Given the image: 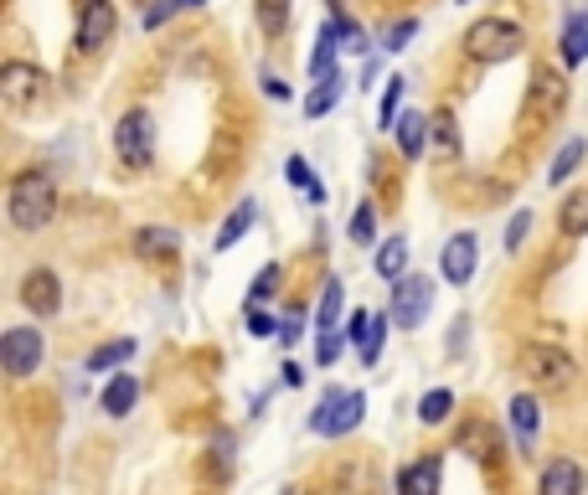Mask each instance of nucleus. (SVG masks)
<instances>
[{"mask_svg": "<svg viewBox=\"0 0 588 495\" xmlns=\"http://www.w3.org/2000/svg\"><path fill=\"white\" fill-rule=\"evenodd\" d=\"M475 254H481L475 233H454V238L439 248V274H444L454 289L470 285V279H475Z\"/></svg>", "mask_w": 588, "mask_h": 495, "instance_id": "9d476101", "label": "nucleus"}, {"mask_svg": "<svg viewBox=\"0 0 588 495\" xmlns=\"http://www.w3.org/2000/svg\"><path fill=\"white\" fill-rule=\"evenodd\" d=\"M248 336H279V326H274V316H264V310H248Z\"/></svg>", "mask_w": 588, "mask_h": 495, "instance_id": "58836bf2", "label": "nucleus"}, {"mask_svg": "<svg viewBox=\"0 0 588 495\" xmlns=\"http://www.w3.org/2000/svg\"><path fill=\"white\" fill-rule=\"evenodd\" d=\"M341 27H336V16H326V27H320V47H316V58H310V73L316 78H331L336 73V52H341Z\"/></svg>", "mask_w": 588, "mask_h": 495, "instance_id": "6ab92c4d", "label": "nucleus"}, {"mask_svg": "<svg viewBox=\"0 0 588 495\" xmlns=\"http://www.w3.org/2000/svg\"><path fill=\"white\" fill-rule=\"evenodd\" d=\"M99 403H104L109 419H124V413L140 403V377L135 372H114V382L104 388V398H99Z\"/></svg>", "mask_w": 588, "mask_h": 495, "instance_id": "f3484780", "label": "nucleus"}, {"mask_svg": "<svg viewBox=\"0 0 588 495\" xmlns=\"http://www.w3.org/2000/svg\"><path fill=\"white\" fill-rule=\"evenodd\" d=\"M351 243H357V248H372V243H378V212H372V202H362V207L351 212Z\"/></svg>", "mask_w": 588, "mask_h": 495, "instance_id": "473e14b6", "label": "nucleus"}, {"mask_svg": "<svg viewBox=\"0 0 588 495\" xmlns=\"http://www.w3.org/2000/svg\"><path fill=\"white\" fill-rule=\"evenodd\" d=\"M429 114H419V109H408V114H398V124H392V135H398V151L408 155V161H419L423 151H429Z\"/></svg>", "mask_w": 588, "mask_h": 495, "instance_id": "2eb2a0df", "label": "nucleus"}, {"mask_svg": "<svg viewBox=\"0 0 588 495\" xmlns=\"http://www.w3.org/2000/svg\"><path fill=\"white\" fill-rule=\"evenodd\" d=\"M558 227L568 238H588V192H568L558 207Z\"/></svg>", "mask_w": 588, "mask_h": 495, "instance_id": "b1692460", "label": "nucleus"}, {"mask_svg": "<svg viewBox=\"0 0 588 495\" xmlns=\"http://www.w3.org/2000/svg\"><path fill=\"white\" fill-rule=\"evenodd\" d=\"M0 99L11 114H27L47 99V73L42 68H31V62H6L0 68Z\"/></svg>", "mask_w": 588, "mask_h": 495, "instance_id": "6e6552de", "label": "nucleus"}, {"mask_svg": "<svg viewBox=\"0 0 588 495\" xmlns=\"http://www.w3.org/2000/svg\"><path fill=\"white\" fill-rule=\"evenodd\" d=\"M58 181L47 171H16L11 186H6V217L21 233H42L52 217H58Z\"/></svg>", "mask_w": 588, "mask_h": 495, "instance_id": "f257e3e1", "label": "nucleus"}, {"mask_svg": "<svg viewBox=\"0 0 588 495\" xmlns=\"http://www.w3.org/2000/svg\"><path fill=\"white\" fill-rule=\"evenodd\" d=\"M563 104H568V83H563L558 68H543V73L532 78V93H527V114L537 120H558Z\"/></svg>", "mask_w": 588, "mask_h": 495, "instance_id": "f8f14e48", "label": "nucleus"}, {"mask_svg": "<svg viewBox=\"0 0 588 495\" xmlns=\"http://www.w3.org/2000/svg\"><path fill=\"white\" fill-rule=\"evenodd\" d=\"M367 330H372V316H367V310H357V316L347 320V336H351L357 346H362V341H367Z\"/></svg>", "mask_w": 588, "mask_h": 495, "instance_id": "a19ab883", "label": "nucleus"}, {"mask_svg": "<svg viewBox=\"0 0 588 495\" xmlns=\"http://www.w3.org/2000/svg\"><path fill=\"white\" fill-rule=\"evenodd\" d=\"M182 11V0H161V6H151V11H145V27H161V21H171V16Z\"/></svg>", "mask_w": 588, "mask_h": 495, "instance_id": "ea45409f", "label": "nucleus"}, {"mask_svg": "<svg viewBox=\"0 0 588 495\" xmlns=\"http://www.w3.org/2000/svg\"><path fill=\"white\" fill-rule=\"evenodd\" d=\"M347 330H320V341H316V361L320 367H336L341 361V351H347Z\"/></svg>", "mask_w": 588, "mask_h": 495, "instance_id": "f704fd0d", "label": "nucleus"}, {"mask_svg": "<svg viewBox=\"0 0 588 495\" xmlns=\"http://www.w3.org/2000/svg\"><path fill=\"white\" fill-rule=\"evenodd\" d=\"M439 454H423L398 475V495H439Z\"/></svg>", "mask_w": 588, "mask_h": 495, "instance_id": "dca6fc26", "label": "nucleus"}, {"mask_svg": "<svg viewBox=\"0 0 588 495\" xmlns=\"http://www.w3.org/2000/svg\"><path fill=\"white\" fill-rule=\"evenodd\" d=\"M274 289H279V264H269V269L258 274V279H254V289H248V300H254V305H264V300L274 295Z\"/></svg>", "mask_w": 588, "mask_h": 495, "instance_id": "4c0bfd02", "label": "nucleus"}, {"mask_svg": "<svg viewBox=\"0 0 588 495\" xmlns=\"http://www.w3.org/2000/svg\"><path fill=\"white\" fill-rule=\"evenodd\" d=\"M114 151H120V161L130 165V171H151V161H155V124H151L145 109L120 114V124H114Z\"/></svg>", "mask_w": 588, "mask_h": 495, "instance_id": "423d86ee", "label": "nucleus"}, {"mask_svg": "<svg viewBox=\"0 0 588 495\" xmlns=\"http://www.w3.org/2000/svg\"><path fill=\"white\" fill-rule=\"evenodd\" d=\"M254 223H258V202L248 196V202H238V207H233V217H227V223L217 227V243H212V248H217V254L238 248V238H243V233H248Z\"/></svg>", "mask_w": 588, "mask_h": 495, "instance_id": "a211bd4d", "label": "nucleus"}, {"mask_svg": "<svg viewBox=\"0 0 588 495\" xmlns=\"http://www.w3.org/2000/svg\"><path fill=\"white\" fill-rule=\"evenodd\" d=\"M130 357H135V341H130V336H124V341H104L89 361H83V372H109V367H124Z\"/></svg>", "mask_w": 588, "mask_h": 495, "instance_id": "a878e982", "label": "nucleus"}, {"mask_svg": "<svg viewBox=\"0 0 588 495\" xmlns=\"http://www.w3.org/2000/svg\"><path fill=\"white\" fill-rule=\"evenodd\" d=\"M182 6H207V0H182Z\"/></svg>", "mask_w": 588, "mask_h": 495, "instance_id": "49530a36", "label": "nucleus"}, {"mask_svg": "<svg viewBox=\"0 0 588 495\" xmlns=\"http://www.w3.org/2000/svg\"><path fill=\"white\" fill-rule=\"evenodd\" d=\"M454 413V392L450 388H434V392H423V403H419V423H429V429H439V423Z\"/></svg>", "mask_w": 588, "mask_h": 495, "instance_id": "c756f323", "label": "nucleus"}, {"mask_svg": "<svg viewBox=\"0 0 588 495\" xmlns=\"http://www.w3.org/2000/svg\"><path fill=\"white\" fill-rule=\"evenodd\" d=\"M378 274H382V279H403V274H408V243L403 238L378 243Z\"/></svg>", "mask_w": 588, "mask_h": 495, "instance_id": "c85d7f7f", "label": "nucleus"}, {"mask_svg": "<svg viewBox=\"0 0 588 495\" xmlns=\"http://www.w3.org/2000/svg\"><path fill=\"white\" fill-rule=\"evenodd\" d=\"M258 83H264V93H269V99H289V83H279L274 73H264Z\"/></svg>", "mask_w": 588, "mask_h": 495, "instance_id": "37998d69", "label": "nucleus"}, {"mask_svg": "<svg viewBox=\"0 0 588 495\" xmlns=\"http://www.w3.org/2000/svg\"><path fill=\"white\" fill-rule=\"evenodd\" d=\"M300 336H305V316H289L285 326H279V341H285V346H295Z\"/></svg>", "mask_w": 588, "mask_h": 495, "instance_id": "79ce46f5", "label": "nucleus"}, {"mask_svg": "<svg viewBox=\"0 0 588 495\" xmlns=\"http://www.w3.org/2000/svg\"><path fill=\"white\" fill-rule=\"evenodd\" d=\"M527 233H532V212L522 207V212L512 217V223H506V254H516V248L527 243Z\"/></svg>", "mask_w": 588, "mask_h": 495, "instance_id": "e433bc0d", "label": "nucleus"}, {"mask_svg": "<svg viewBox=\"0 0 588 495\" xmlns=\"http://www.w3.org/2000/svg\"><path fill=\"white\" fill-rule=\"evenodd\" d=\"M434 310V279H423V274H403V279H392V305L388 316L398 330H419Z\"/></svg>", "mask_w": 588, "mask_h": 495, "instance_id": "39448f33", "label": "nucleus"}, {"mask_svg": "<svg viewBox=\"0 0 588 495\" xmlns=\"http://www.w3.org/2000/svg\"><path fill=\"white\" fill-rule=\"evenodd\" d=\"M516 372L527 377L537 392H563L568 382H574V357L563 351V346H547V341H537V346H522V357H516Z\"/></svg>", "mask_w": 588, "mask_h": 495, "instance_id": "7ed1b4c3", "label": "nucleus"}, {"mask_svg": "<svg viewBox=\"0 0 588 495\" xmlns=\"http://www.w3.org/2000/svg\"><path fill=\"white\" fill-rule=\"evenodd\" d=\"M506 413H512V429H516L522 454H537V434H543V403H537V392H516Z\"/></svg>", "mask_w": 588, "mask_h": 495, "instance_id": "ddd939ff", "label": "nucleus"}, {"mask_svg": "<svg viewBox=\"0 0 588 495\" xmlns=\"http://www.w3.org/2000/svg\"><path fill=\"white\" fill-rule=\"evenodd\" d=\"M254 11H258V27L269 31V37H285L295 6H289V0H254Z\"/></svg>", "mask_w": 588, "mask_h": 495, "instance_id": "bb28decb", "label": "nucleus"}, {"mask_svg": "<svg viewBox=\"0 0 588 495\" xmlns=\"http://www.w3.org/2000/svg\"><path fill=\"white\" fill-rule=\"evenodd\" d=\"M413 37H419V16H403V21L388 31V42H382V47H388V52H403Z\"/></svg>", "mask_w": 588, "mask_h": 495, "instance_id": "c9c22d12", "label": "nucleus"}, {"mask_svg": "<svg viewBox=\"0 0 588 495\" xmlns=\"http://www.w3.org/2000/svg\"><path fill=\"white\" fill-rule=\"evenodd\" d=\"M584 161H588V140H584V135H574L558 155H553V165H547V181H553V186H563V181H574V171H578Z\"/></svg>", "mask_w": 588, "mask_h": 495, "instance_id": "412c9836", "label": "nucleus"}, {"mask_svg": "<svg viewBox=\"0 0 588 495\" xmlns=\"http://www.w3.org/2000/svg\"><path fill=\"white\" fill-rule=\"evenodd\" d=\"M388 320H392V316H372V330H367V341L357 346V357H362V367H367V372H372V367L382 361V341H388Z\"/></svg>", "mask_w": 588, "mask_h": 495, "instance_id": "2f4dec72", "label": "nucleus"}, {"mask_svg": "<svg viewBox=\"0 0 588 495\" xmlns=\"http://www.w3.org/2000/svg\"><path fill=\"white\" fill-rule=\"evenodd\" d=\"M362 413H367L362 392L326 388V392H320V403H316V413H310V429H316V434H326V439H341V434H351V429L362 423Z\"/></svg>", "mask_w": 588, "mask_h": 495, "instance_id": "20e7f679", "label": "nucleus"}, {"mask_svg": "<svg viewBox=\"0 0 588 495\" xmlns=\"http://www.w3.org/2000/svg\"><path fill=\"white\" fill-rule=\"evenodd\" d=\"M588 475L578 460H553V465L543 470V485H537V495H584Z\"/></svg>", "mask_w": 588, "mask_h": 495, "instance_id": "4468645a", "label": "nucleus"}, {"mask_svg": "<svg viewBox=\"0 0 588 495\" xmlns=\"http://www.w3.org/2000/svg\"><path fill=\"white\" fill-rule=\"evenodd\" d=\"M382 78V58H367V68H362V89L372 93V83Z\"/></svg>", "mask_w": 588, "mask_h": 495, "instance_id": "c03bdc74", "label": "nucleus"}, {"mask_svg": "<svg viewBox=\"0 0 588 495\" xmlns=\"http://www.w3.org/2000/svg\"><path fill=\"white\" fill-rule=\"evenodd\" d=\"M429 140H434L439 161H454V155H460V124H454V109H439L434 124H429Z\"/></svg>", "mask_w": 588, "mask_h": 495, "instance_id": "4be33fe9", "label": "nucleus"}, {"mask_svg": "<svg viewBox=\"0 0 588 495\" xmlns=\"http://www.w3.org/2000/svg\"><path fill=\"white\" fill-rule=\"evenodd\" d=\"M279 382H285V388H300V382H305V372L295 367V361H285V372H279Z\"/></svg>", "mask_w": 588, "mask_h": 495, "instance_id": "a18cd8bd", "label": "nucleus"}, {"mask_svg": "<svg viewBox=\"0 0 588 495\" xmlns=\"http://www.w3.org/2000/svg\"><path fill=\"white\" fill-rule=\"evenodd\" d=\"M285 176H289V186H300L310 202H326V186H320L316 176H310V165L300 161V155H289V165H285Z\"/></svg>", "mask_w": 588, "mask_h": 495, "instance_id": "72a5a7b5", "label": "nucleus"}, {"mask_svg": "<svg viewBox=\"0 0 588 495\" xmlns=\"http://www.w3.org/2000/svg\"><path fill=\"white\" fill-rule=\"evenodd\" d=\"M42 357H47L42 330L11 326L6 336H0V367H6L16 382H21V377H31V372H42Z\"/></svg>", "mask_w": 588, "mask_h": 495, "instance_id": "0eeeda50", "label": "nucleus"}, {"mask_svg": "<svg viewBox=\"0 0 588 495\" xmlns=\"http://www.w3.org/2000/svg\"><path fill=\"white\" fill-rule=\"evenodd\" d=\"M522 27L506 21V16H481L475 27L465 31V58L470 62H485V68H496V62H512L522 52Z\"/></svg>", "mask_w": 588, "mask_h": 495, "instance_id": "f03ea898", "label": "nucleus"}, {"mask_svg": "<svg viewBox=\"0 0 588 495\" xmlns=\"http://www.w3.org/2000/svg\"><path fill=\"white\" fill-rule=\"evenodd\" d=\"M331 6H336V0H331Z\"/></svg>", "mask_w": 588, "mask_h": 495, "instance_id": "de8ad7c7", "label": "nucleus"}, {"mask_svg": "<svg viewBox=\"0 0 588 495\" xmlns=\"http://www.w3.org/2000/svg\"><path fill=\"white\" fill-rule=\"evenodd\" d=\"M341 305H347V289H341V279H326V289H320L316 326L320 330H336V320H341Z\"/></svg>", "mask_w": 588, "mask_h": 495, "instance_id": "cd10ccee", "label": "nucleus"}, {"mask_svg": "<svg viewBox=\"0 0 588 495\" xmlns=\"http://www.w3.org/2000/svg\"><path fill=\"white\" fill-rule=\"evenodd\" d=\"M563 62H568V68L588 62V11H578L574 21L563 27Z\"/></svg>", "mask_w": 588, "mask_h": 495, "instance_id": "393cba45", "label": "nucleus"}, {"mask_svg": "<svg viewBox=\"0 0 588 495\" xmlns=\"http://www.w3.org/2000/svg\"><path fill=\"white\" fill-rule=\"evenodd\" d=\"M135 248H140V258H171L182 248V233H171V227H140Z\"/></svg>", "mask_w": 588, "mask_h": 495, "instance_id": "5701e85b", "label": "nucleus"}, {"mask_svg": "<svg viewBox=\"0 0 588 495\" xmlns=\"http://www.w3.org/2000/svg\"><path fill=\"white\" fill-rule=\"evenodd\" d=\"M341 93H347V83H341V73L331 78H316V89H310V99H305V114L310 120H326L336 104H341Z\"/></svg>", "mask_w": 588, "mask_h": 495, "instance_id": "aec40b11", "label": "nucleus"}, {"mask_svg": "<svg viewBox=\"0 0 588 495\" xmlns=\"http://www.w3.org/2000/svg\"><path fill=\"white\" fill-rule=\"evenodd\" d=\"M114 27H120V11H114V0H83V11H78V47L99 52V47L114 37Z\"/></svg>", "mask_w": 588, "mask_h": 495, "instance_id": "1a4fd4ad", "label": "nucleus"}, {"mask_svg": "<svg viewBox=\"0 0 588 495\" xmlns=\"http://www.w3.org/2000/svg\"><path fill=\"white\" fill-rule=\"evenodd\" d=\"M21 305H27L31 316L52 320L62 310V279L52 269H31L27 279H21Z\"/></svg>", "mask_w": 588, "mask_h": 495, "instance_id": "9b49d317", "label": "nucleus"}, {"mask_svg": "<svg viewBox=\"0 0 588 495\" xmlns=\"http://www.w3.org/2000/svg\"><path fill=\"white\" fill-rule=\"evenodd\" d=\"M403 93H408V78H388L382 109H378V130H392V124H398V114H403Z\"/></svg>", "mask_w": 588, "mask_h": 495, "instance_id": "7c9ffc66", "label": "nucleus"}]
</instances>
